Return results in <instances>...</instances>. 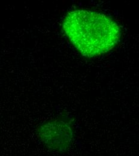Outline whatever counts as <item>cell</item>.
Masks as SVG:
<instances>
[{
	"label": "cell",
	"instance_id": "obj_1",
	"mask_svg": "<svg viewBox=\"0 0 139 156\" xmlns=\"http://www.w3.org/2000/svg\"><path fill=\"white\" fill-rule=\"evenodd\" d=\"M62 29L80 54L88 58L113 49L121 35L115 20L103 13L85 9L68 12L62 21Z\"/></svg>",
	"mask_w": 139,
	"mask_h": 156
},
{
	"label": "cell",
	"instance_id": "obj_2",
	"mask_svg": "<svg viewBox=\"0 0 139 156\" xmlns=\"http://www.w3.org/2000/svg\"><path fill=\"white\" fill-rule=\"evenodd\" d=\"M40 141L49 150L64 153L71 146L74 139L73 123L67 118L60 117L40 125L37 130Z\"/></svg>",
	"mask_w": 139,
	"mask_h": 156
}]
</instances>
